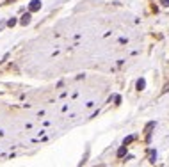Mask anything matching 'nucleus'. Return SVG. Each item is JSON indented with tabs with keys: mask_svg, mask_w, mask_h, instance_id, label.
Returning <instances> with one entry per match:
<instances>
[{
	"mask_svg": "<svg viewBox=\"0 0 169 167\" xmlns=\"http://www.w3.org/2000/svg\"><path fill=\"white\" fill-rule=\"evenodd\" d=\"M125 153H127V146H121V148L118 149V157H123Z\"/></svg>",
	"mask_w": 169,
	"mask_h": 167,
	"instance_id": "4",
	"label": "nucleus"
},
{
	"mask_svg": "<svg viewBox=\"0 0 169 167\" xmlns=\"http://www.w3.org/2000/svg\"><path fill=\"white\" fill-rule=\"evenodd\" d=\"M20 23H21V25H29V23H30V12L23 14V16H21V20H20Z\"/></svg>",
	"mask_w": 169,
	"mask_h": 167,
	"instance_id": "2",
	"label": "nucleus"
},
{
	"mask_svg": "<svg viewBox=\"0 0 169 167\" xmlns=\"http://www.w3.org/2000/svg\"><path fill=\"white\" fill-rule=\"evenodd\" d=\"M144 87H146V82H144V78H139V80H137V89H139V91H143Z\"/></svg>",
	"mask_w": 169,
	"mask_h": 167,
	"instance_id": "3",
	"label": "nucleus"
},
{
	"mask_svg": "<svg viewBox=\"0 0 169 167\" xmlns=\"http://www.w3.org/2000/svg\"><path fill=\"white\" fill-rule=\"evenodd\" d=\"M16 23H18V20H16V18H11V20L7 21V25H9V27H14Z\"/></svg>",
	"mask_w": 169,
	"mask_h": 167,
	"instance_id": "5",
	"label": "nucleus"
},
{
	"mask_svg": "<svg viewBox=\"0 0 169 167\" xmlns=\"http://www.w3.org/2000/svg\"><path fill=\"white\" fill-rule=\"evenodd\" d=\"M41 9V0H32L30 4H29V11L30 12H36V11H39Z\"/></svg>",
	"mask_w": 169,
	"mask_h": 167,
	"instance_id": "1",
	"label": "nucleus"
},
{
	"mask_svg": "<svg viewBox=\"0 0 169 167\" xmlns=\"http://www.w3.org/2000/svg\"><path fill=\"white\" fill-rule=\"evenodd\" d=\"M162 2V5H166V7H169V0H160Z\"/></svg>",
	"mask_w": 169,
	"mask_h": 167,
	"instance_id": "6",
	"label": "nucleus"
}]
</instances>
